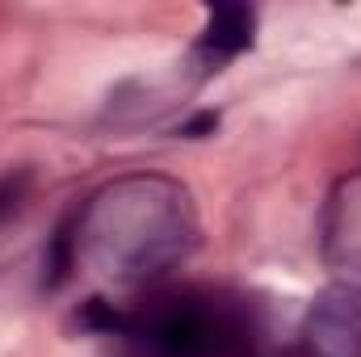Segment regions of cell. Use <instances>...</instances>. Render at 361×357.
<instances>
[{"label":"cell","mask_w":361,"mask_h":357,"mask_svg":"<svg viewBox=\"0 0 361 357\" xmlns=\"http://www.w3.org/2000/svg\"><path fill=\"white\" fill-rule=\"evenodd\" d=\"M72 219L55 231V240H51V253H47V286H63L68 282V273H72Z\"/></svg>","instance_id":"obj_3"},{"label":"cell","mask_w":361,"mask_h":357,"mask_svg":"<svg viewBox=\"0 0 361 357\" xmlns=\"http://www.w3.org/2000/svg\"><path fill=\"white\" fill-rule=\"evenodd\" d=\"M252 38H257V13H252L248 4L227 0V4H214V8L206 13V34H202V42H206L210 51H219V55H240V51L252 47Z\"/></svg>","instance_id":"obj_1"},{"label":"cell","mask_w":361,"mask_h":357,"mask_svg":"<svg viewBox=\"0 0 361 357\" xmlns=\"http://www.w3.org/2000/svg\"><path fill=\"white\" fill-rule=\"evenodd\" d=\"M219 126V114H197L189 126H185V135H206V131H214Z\"/></svg>","instance_id":"obj_5"},{"label":"cell","mask_w":361,"mask_h":357,"mask_svg":"<svg viewBox=\"0 0 361 357\" xmlns=\"http://www.w3.org/2000/svg\"><path fill=\"white\" fill-rule=\"evenodd\" d=\"M25 189H30V173H25V169H17V173H4V177H0V223H4V219H13V214L21 210Z\"/></svg>","instance_id":"obj_4"},{"label":"cell","mask_w":361,"mask_h":357,"mask_svg":"<svg viewBox=\"0 0 361 357\" xmlns=\"http://www.w3.org/2000/svg\"><path fill=\"white\" fill-rule=\"evenodd\" d=\"M152 341H156V349L164 357H206L210 353V345H214V337H210V324L202 320V315H169V320H160L156 324V332H152Z\"/></svg>","instance_id":"obj_2"}]
</instances>
